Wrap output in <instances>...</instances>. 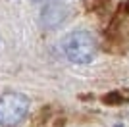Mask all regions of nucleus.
Wrapping results in <instances>:
<instances>
[{
	"instance_id": "obj_1",
	"label": "nucleus",
	"mask_w": 129,
	"mask_h": 127,
	"mask_svg": "<svg viewBox=\"0 0 129 127\" xmlns=\"http://www.w3.org/2000/svg\"><path fill=\"white\" fill-rule=\"evenodd\" d=\"M62 48H64L66 58L70 60L71 64H77V66H87L91 64L96 56L98 44L94 41L89 31L85 29H79V31H71L68 37L62 42Z\"/></svg>"
},
{
	"instance_id": "obj_2",
	"label": "nucleus",
	"mask_w": 129,
	"mask_h": 127,
	"mask_svg": "<svg viewBox=\"0 0 129 127\" xmlns=\"http://www.w3.org/2000/svg\"><path fill=\"white\" fill-rule=\"evenodd\" d=\"M29 98L21 92H6L0 94V125L17 127L29 114Z\"/></svg>"
},
{
	"instance_id": "obj_3",
	"label": "nucleus",
	"mask_w": 129,
	"mask_h": 127,
	"mask_svg": "<svg viewBox=\"0 0 129 127\" xmlns=\"http://www.w3.org/2000/svg\"><path fill=\"white\" fill-rule=\"evenodd\" d=\"M43 19L48 27H56L66 19V10L60 8V6H48L43 14Z\"/></svg>"
},
{
	"instance_id": "obj_4",
	"label": "nucleus",
	"mask_w": 129,
	"mask_h": 127,
	"mask_svg": "<svg viewBox=\"0 0 129 127\" xmlns=\"http://www.w3.org/2000/svg\"><path fill=\"white\" fill-rule=\"evenodd\" d=\"M104 104L110 106H118V104H125L129 102V90H112V92H106L102 96Z\"/></svg>"
},
{
	"instance_id": "obj_5",
	"label": "nucleus",
	"mask_w": 129,
	"mask_h": 127,
	"mask_svg": "<svg viewBox=\"0 0 129 127\" xmlns=\"http://www.w3.org/2000/svg\"><path fill=\"white\" fill-rule=\"evenodd\" d=\"M123 10H125V14H129V0H127V2L123 4Z\"/></svg>"
},
{
	"instance_id": "obj_6",
	"label": "nucleus",
	"mask_w": 129,
	"mask_h": 127,
	"mask_svg": "<svg viewBox=\"0 0 129 127\" xmlns=\"http://www.w3.org/2000/svg\"><path fill=\"white\" fill-rule=\"evenodd\" d=\"M116 127H123V125H116Z\"/></svg>"
}]
</instances>
